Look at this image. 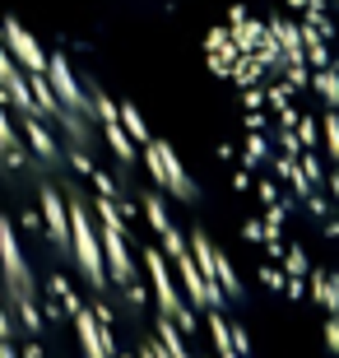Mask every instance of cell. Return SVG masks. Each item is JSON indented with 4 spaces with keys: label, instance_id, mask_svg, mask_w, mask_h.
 Returning <instances> with one entry per match:
<instances>
[{
    "label": "cell",
    "instance_id": "1",
    "mask_svg": "<svg viewBox=\"0 0 339 358\" xmlns=\"http://www.w3.org/2000/svg\"><path fill=\"white\" fill-rule=\"evenodd\" d=\"M247 279L144 107L0 10V358H256Z\"/></svg>",
    "mask_w": 339,
    "mask_h": 358
},
{
    "label": "cell",
    "instance_id": "2",
    "mask_svg": "<svg viewBox=\"0 0 339 358\" xmlns=\"http://www.w3.org/2000/svg\"><path fill=\"white\" fill-rule=\"evenodd\" d=\"M205 61L247 275L339 358V0H242Z\"/></svg>",
    "mask_w": 339,
    "mask_h": 358
}]
</instances>
